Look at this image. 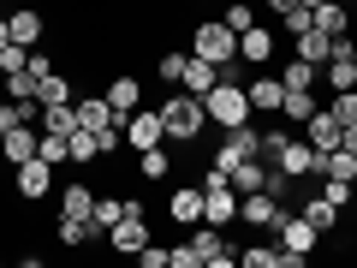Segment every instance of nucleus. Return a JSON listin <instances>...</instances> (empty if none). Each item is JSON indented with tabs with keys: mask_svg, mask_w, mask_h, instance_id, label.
I'll list each match as a JSON object with an SVG mask.
<instances>
[{
	"mask_svg": "<svg viewBox=\"0 0 357 268\" xmlns=\"http://www.w3.org/2000/svg\"><path fill=\"white\" fill-rule=\"evenodd\" d=\"M191 54H203V60H215L220 66V77H238V36H232L220 18H197L191 24Z\"/></svg>",
	"mask_w": 357,
	"mask_h": 268,
	"instance_id": "obj_1",
	"label": "nucleus"
},
{
	"mask_svg": "<svg viewBox=\"0 0 357 268\" xmlns=\"http://www.w3.org/2000/svg\"><path fill=\"white\" fill-rule=\"evenodd\" d=\"M161 126H167V143H197V137H203V126H208L203 96H191V89H173V96L161 102Z\"/></svg>",
	"mask_w": 357,
	"mask_h": 268,
	"instance_id": "obj_2",
	"label": "nucleus"
},
{
	"mask_svg": "<svg viewBox=\"0 0 357 268\" xmlns=\"http://www.w3.org/2000/svg\"><path fill=\"white\" fill-rule=\"evenodd\" d=\"M203 114H208V126H220V131H232V126H244V119H256V114H250V96H244L238 77H220V84L208 89V96H203Z\"/></svg>",
	"mask_w": 357,
	"mask_h": 268,
	"instance_id": "obj_3",
	"label": "nucleus"
},
{
	"mask_svg": "<svg viewBox=\"0 0 357 268\" xmlns=\"http://www.w3.org/2000/svg\"><path fill=\"white\" fill-rule=\"evenodd\" d=\"M274 232H280V268H310V256L321 251V232L310 227L304 215H292V209L280 215V227H274Z\"/></svg>",
	"mask_w": 357,
	"mask_h": 268,
	"instance_id": "obj_4",
	"label": "nucleus"
},
{
	"mask_svg": "<svg viewBox=\"0 0 357 268\" xmlns=\"http://www.w3.org/2000/svg\"><path fill=\"white\" fill-rule=\"evenodd\" d=\"M107 251H114V256H137L143 251V244H149V215H143V203H137V197H131V203H126V215H119L114 221V227H107Z\"/></svg>",
	"mask_w": 357,
	"mask_h": 268,
	"instance_id": "obj_5",
	"label": "nucleus"
},
{
	"mask_svg": "<svg viewBox=\"0 0 357 268\" xmlns=\"http://www.w3.org/2000/svg\"><path fill=\"white\" fill-rule=\"evenodd\" d=\"M191 251H197V268H232L238 262V244L227 239V227H208V221H197Z\"/></svg>",
	"mask_w": 357,
	"mask_h": 268,
	"instance_id": "obj_6",
	"label": "nucleus"
},
{
	"mask_svg": "<svg viewBox=\"0 0 357 268\" xmlns=\"http://www.w3.org/2000/svg\"><path fill=\"white\" fill-rule=\"evenodd\" d=\"M119 126H126V143L131 149H155V143H167V126H161V107H137V114H114Z\"/></svg>",
	"mask_w": 357,
	"mask_h": 268,
	"instance_id": "obj_7",
	"label": "nucleus"
},
{
	"mask_svg": "<svg viewBox=\"0 0 357 268\" xmlns=\"http://www.w3.org/2000/svg\"><path fill=\"white\" fill-rule=\"evenodd\" d=\"M13 191L24 197V203H42V197L54 191V167L42 161V155H30V161H18V167H13Z\"/></svg>",
	"mask_w": 357,
	"mask_h": 268,
	"instance_id": "obj_8",
	"label": "nucleus"
},
{
	"mask_svg": "<svg viewBox=\"0 0 357 268\" xmlns=\"http://www.w3.org/2000/svg\"><path fill=\"white\" fill-rule=\"evenodd\" d=\"M280 215H286V209H280V197H274V191H244L238 197V221H250V227H262V232L280 227Z\"/></svg>",
	"mask_w": 357,
	"mask_h": 268,
	"instance_id": "obj_9",
	"label": "nucleus"
},
{
	"mask_svg": "<svg viewBox=\"0 0 357 268\" xmlns=\"http://www.w3.org/2000/svg\"><path fill=\"white\" fill-rule=\"evenodd\" d=\"M238 60L256 66V72H274V30H268V24H250V30L238 36Z\"/></svg>",
	"mask_w": 357,
	"mask_h": 268,
	"instance_id": "obj_10",
	"label": "nucleus"
},
{
	"mask_svg": "<svg viewBox=\"0 0 357 268\" xmlns=\"http://www.w3.org/2000/svg\"><path fill=\"white\" fill-rule=\"evenodd\" d=\"M274 167H280L286 179H316V143L310 137H286V149L274 155Z\"/></svg>",
	"mask_w": 357,
	"mask_h": 268,
	"instance_id": "obj_11",
	"label": "nucleus"
},
{
	"mask_svg": "<svg viewBox=\"0 0 357 268\" xmlns=\"http://www.w3.org/2000/svg\"><path fill=\"white\" fill-rule=\"evenodd\" d=\"M167 215H173V227H197L203 221V185H185L178 179L173 191H167Z\"/></svg>",
	"mask_w": 357,
	"mask_h": 268,
	"instance_id": "obj_12",
	"label": "nucleus"
},
{
	"mask_svg": "<svg viewBox=\"0 0 357 268\" xmlns=\"http://www.w3.org/2000/svg\"><path fill=\"white\" fill-rule=\"evenodd\" d=\"M244 96H250V114H280L286 84H280V72H256L250 84H244Z\"/></svg>",
	"mask_w": 357,
	"mask_h": 268,
	"instance_id": "obj_13",
	"label": "nucleus"
},
{
	"mask_svg": "<svg viewBox=\"0 0 357 268\" xmlns=\"http://www.w3.org/2000/svg\"><path fill=\"white\" fill-rule=\"evenodd\" d=\"M36 143H42V126H13V131H0V161H6V167L30 161V155H36Z\"/></svg>",
	"mask_w": 357,
	"mask_h": 268,
	"instance_id": "obj_14",
	"label": "nucleus"
},
{
	"mask_svg": "<svg viewBox=\"0 0 357 268\" xmlns=\"http://www.w3.org/2000/svg\"><path fill=\"white\" fill-rule=\"evenodd\" d=\"M203 221L208 227H232V221H238V191H232V179L215 185V191H203Z\"/></svg>",
	"mask_w": 357,
	"mask_h": 268,
	"instance_id": "obj_15",
	"label": "nucleus"
},
{
	"mask_svg": "<svg viewBox=\"0 0 357 268\" xmlns=\"http://www.w3.org/2000/svg\"><path fill=\"white\" fill-rule=\"evenodd\" d=\"M102 96H107V107H114V114H137V107H143V84H137L131 72H114Z\"/></svg>",
	"mask_w": 357,
	"mask_h": 268,
	"instance_id": "obj_16",
	"label": "nucleus"
},
{
	"mask_svg": "<svg viewBox=\"0 0 357 268\" xmlns=\"http://www.w3.org/2000/svg\"><path fill=\"white\" fill-rule=\"evenodd\" d=\"M304 137L316 143V155H321V149H340V137H345V126H340V119L328 114V107H316V114L304 119Z\"/></svg>",
	"mask_w": 357,
	"mask_h": 268,
	"instance_id": "obj_17",
	"label": "nucleus"
},
{
	"mask_svg": "<svg viewBox=\"0 0 357 268\" xmlns=\"http://www.w3.org/2000/svg\"><path fill=\"white\" fill-rule=\"evenodd\" d=\"M215 84H220V66H215V60H203V54H191V60H185V77H178V89H191V96H208Z\"/></svg>",
	"mask_w": 357,
	"mask_h": 268,
	"instance_id": "obj_18",
	"label": "nucleus"
},
{
	"mask_svg": "<svg viewBox=\"0 0 357 268\" xmlns=\"http://www.w3.org/2000/svg\"><path fill=\"white\" fill-rule=\"evenodd\" d=\"M6 24H13V42H18V48H36L42 30H48V18H42L36 6H18V13H6Z\"/></svg>",
	"mask_w": 357,
	"mask_h": 268,
	"instance_id": "obj_19",
	"label": "nucleus"
},
{
	"mask_svg": "<svg viewBox=\"0 0 357 268\" xmlns=\"http://www.w3.org/2000/svg\"><path fill=\"white\" fill-rule=\"evenodd\" d=\"M310 18H316V30H328V36H345V30H351V6H345V0H316Z\"/></svg>",
	"mask_w": 357,
	"mask_h": 268,
	"instance_id": "obj_20",
	"label": "nucleus"
},
{
	"mask_svg": "<svg viewBox=\"0 0 357 268\" xmlns=\"http://www.w3.org/2000/svg\"><path fill=\"white\" fill-rule=\"evenodd\" d=\"M66 155H72L77 167H96V161H102V137H96V131H89V126L66 131Z\"/></svg>",
	"mask_w": 357,
	"mask_h": 268,
	"instance_id": "obj_21",
	"label": "nucleus"
},
{
	"mask_svg": "<svg viewBox=\"0 0 357 268\" xmlns=\"http://www.w3.org/2000/svg\"><path fill=\"white\" fill-rule=\"evenodd\" d=\"M54 239H60V251H84V244H96V227L77 215H60L54 221Z\"/></svg>",
	"mask_w": 357,
	"mask_h": 268,
	"instance_id": "obj_22",
	"label": "nucleus"
},
{
	"mask_svg": "<svg viewBox=\"0 0 357 268\" xmlns=\"http://www.w3.org/2000/svg\"><path fill=\"white\" fill-rule=\"evenodd\" d=\"M321 84H328V96H340V89H357V60H351V54H333V60L321 66Z\"/></svg>",
	"mask_w": 357,
	"mask_h": 268,
	"instance_id": "obj_23",
	"label": "nucleus"
},
{
	"mask_svg": "<svg viewBox=\"0 0 357 268\" xmlns=\"http://www.w3.org/2000/svg\"><path fill=\"white\" fill-rule=\"evenodd\" d=\"M72 107H77V126H89V131L114 126V107H107V96H72Z\"/></svg>",
	"mask_w": 357,
	"mask_h": 268,
	"instance_id": "obj_24",
	"label": "nucleus"
},
{
	"mask_svg": "<svg viewBox=\"0 0 357 268\" xmlns=\"http://www.w3.org/2000/svg\"><path fill=\"white\" fill-rule=\"evenodd\" d=\"M316 107H321V96H316V89H286V102H280V119H286V126H304V119L316 114Z\"/></svg>",
	"mask_w": 357,
	"mask_h": 268,
	"instance_id": "obj_25",
	"label": "nucleus"
},
{
	"mask_svg": "<svg viewBox=\"0 0 357 268\" xmlns=\"http://www.w3.org/2000/svg\"><path fill=\"white\" fill-rule=\"evenodd\" d=\"M96 185H84V179H77V185H66L60 191V215H77V221H89V209H96Z\"/></svg>",
	"mask_w": 357,
	"mask_h": 268,
	"instance_id": "obj_26",
	"label": "nucleus"
},
{
	"mask_svg": "<svg viewBox=\"0 0 357 268\" xmlns=\"http://www.w3.org/2000/svg\"><path fill=\"white\" fill-rule=\"evenodd\" d=\"M298 215H304L316 232H333V227H340V203H328L321 191H316V197H304V209H298Z\"/></svg>",
	"mask_w": 357,
	"mask_h": 268,
	"instance_id": "obj_27",
	"label": "nucleus"
},
{
	"mask_svg": "<svg viewBox=\"0 0 357 268\" xmlns=\"http://www.w3.org/2000/svg\"><path fill=\"white\" fill-rule=\"evenodd\" d=\"M328 30H316V24H310L304 30V36H292V54H298V60H310V66H328Z\"/></svg>",
	"mask_w": 357,
	"mask_h": 268,
	"instance_id": "obj_28",
	"label": "nucleus"
},
{
	"mask_svg": "<svg viewBox=\"0 0 357 268\" xmlns=\"http://www.w3.org/2000/svg\"><path fill=\"white\" fill-rule=\"evenodd\" d=\"M262 185H268V161H262V155H250V161H238V167H232V191H262Z\"/></svg>",
	"mask_w": 357,
	"mask_h": 268,
	"instance_id": "obj_29",
	"label": "nucleus"
},
{
	"mask_svg": "<svg viewBox=\"0 0 357 268\" xmlns=\"http://www.w3.org/2000/svg\"><path fill=\"white\" fill-rule=\"evenodd\" d=\"M126 203H131V197H96V209H89V227H96V239H107V227L126 215Z\"/></svg>",
	"mask_w": 357,
	"mask_h": 268,
	"instance_id": "obj_30",
	"label": "nucleus"
},
{
	"mask_svg": "<svg viewBox=\"0 0 357 268\" xmlns=\"http://www.w3.org/2000/svg\"><path fill=\"white\" fill-rule=\"evenodd\" d=\"M316 77H321V66H310V60H280V84L286 89H316Z\"/></svg>",
	"mask_w": 357,
	"mask_h": 268,
	"instance_id": "obj_31",
	"label": "nucleus"
},
{
	"mask_svg": "<svg viewBox=\"0 0 357 268\" xmlns=\"http://www.w3.org/2000/svg\"><path fill=\"white\" fill-rule=\"evenodd\" d=\"M310 24H316V18H310V6H304V0H286V6H280V18H274V30H280V36H304Z\"/></svg>",
	"mask_w": 357,
	"mask_h": 268,
	"instance_id": "obj_32",
	"label": "nucleus"
},
{
	"mask_svg": "<svg viewBox=\"0 0 357 268\" xmlns=\"http://www.w3.org/2000/svg\"><path fill=\"white\" fill-rule=\"evenodd\" d=\"M60 102H72V77L66 72H48L36 84V107H60Z\"/></svg>",
	"mask_w": 357,
	"mask_h": 268,
	"instance_id": "obj_33",
	"label": "nucleus"
},
{
	"mask_svg": "<svg viewBox=\"0 0 357 268\" xmlns=\"http://www.w3.org/2000/svg\"><path fill=\"white\" fill-rule=\"evenodd\" d=\"M137 173H143V179H173V149H167V143L143 149V155H137Z\"/></svg>",
	"mask_w": 357,
	"mask_h": 268,
	"instance_id": "obj_34",
	"label": "nucleus"
},
{
	"mask_svg": "<svg viewBox=\"0 0 357 268\" xmlns=\"http://www.w3.org/2000/svg\"><path fill=\"white\" fill-rule=\"evenodd\" d=\"M36 126H42V131H60V137H66V131H77V107H72V102H60V107H36Z\"/></svg>",
	"mask_w": 357,
	"mask_h": 268,
	"instance_id": "obj_35",
	"label": "nucleus"
},
{
	"mask_svg": "<svg viewBox=\"0 0 357 268\" xmlns=\"http://www.w3.org/2000/svg\"><path fill=\"white\" fill-rule=\"evenodd\" d=\"M13 126H36V102H13V96H0V131Z\"/></svg>",
	"mask_w": 357,
	"mask_h": 268,
	"instance_id": "obj_36",
	"label": "nucleus"
},
{
	"mask_svg": "<svg viewBox=\"0 0 357 268\" xmlns=\"http://www.w3.org/2000/svg\"><path fill=\"white\" fill-rule=\"evenodd\" d=\"M36 84H42V77L30 72V66H24V72H6V77H0V89H6L13 102H36Z\"/></svg>",
	"mask_w": 357,
	"mask_h": 268,
	"instance_id": "obj_37",
	"label": "nucleus"
},
{
	"mask_svg": "<svg viewBox=\"0 0 357 268\" xmlns=\"http://www.w3.org/2000/svg\"><path fill=\"white\" fill-rule=\"evenodd\" d=\"M220 24H227L232 36H244V30L256 24V6H250V0H227V13H220Z\"/></svg>",
	"mask_w": 357,
	"mask_h": 268,
	"instance_id": "obj_38",
	"label": "nucleus"
},
{
	"mask_svg": "<svg viewBox=\"0 0 357 268\" xmlns=\"http://www.w3.org/2000/svg\"><path fill=\"white\" fill-rule=\"evenodd\" d=\"M185 60H191V48H173V54H161V60H155V77L178 89V77H185Z\"/></svg>",
	"mask_w": 357,
	"mask_h": 268,
	"instance_id": "obj_39",
	"label": "nucleus"
},
{
	"mask_svg": "<svg viewBox=\"0 0 357 268\" xmlns=\"http://www.w3.org/2000/svg\"><path fill=\"white\" fill-rule=\"evenodd\" d=\"M238 262L244 268H280V244H244Z\"/></svg>",
	"mask_w": 357,
	"mask_h": 268,
	"instance_id": "obj_40",
	"label": "nucleus"
},
{
	"mask_svg": "<svg viewBox=\"0 0 357 268\" xmlns=\"http://www.w3.org/2000/svg\"><path fill=\"white\" fill-rule=\"evenodd\" d=\"M328 114L340 119V126H357V89H340V96L328 102Z\"/></svg>",
	"mask_w": 357,
	"mask_h": 268,
	"instance_id": "obj_41",
	"label": "nucleus"
},
{
	"mask_svg": "<svg viewBox=\"0 0 357 268\" xmlns=\"http://www.w3.org/2000/svg\"><path fill=\"white\" fill-rule=\"evenodd\" d=\"M131 262H137V268H173V251H161V244L149 239V244H143L137 256H131Z\"/></svg>",
	"mask_w": 357,
	"mask_h": 268,
	"instance_id": "obj_42",
	"label": "nucleus"
},
{
	"mask_svg": "<svg viewBox=\"0 0 357 268\" xmlns=\"http://www.w3.org/2000/svg\"><path fill=\"white\" fill-rule=\"evenodd\" d=\"M24 60H30V48L6 42V48H0V77H6V72H24Z\"/></svg>",
	"mask_w": 357,
	"mask_h": 268,
	"instance_id": "obj_43",
	"label": "nucleus"
},
{
	"mask_svg": "<svg viewBox=\"0 0 357 268\" xmlns=\"http://www.w3.org/2000/svg\"><path fill=\"white\" fill-rule=\"evenodd\" d=\"M173 268H197V251H191V239H185V244H173Z\"/></svg>",
	"mask_w": 357,
	"mask_h": 268,
	"instance_id": "obj_44",
	"label": "nucleus"
},
{
	"mask_svg": "<svg viewBox=\"0 0 357 268\" xmlns=\"http://www.w3.org/2000/svg\"><path fill=\"white\" fill-rule=\"evenodd\" d=\"M340 143H345V149L357 155V126H345V137H340Z\"/></svg>",
	"mask_w": 357,
	"mask_h": 268,
	"instance_id": "obj_45",
	"label": "nucleus"
},
{
	"mask_svg": "<svg viewBox=\"0 0 357 268\" xmlns=\"http://www.w3.org/2000/svg\"><path fill=\"white\" fill-rule=\"evenodd\" d=\"M6 42H13V24H6V13H0V48H6Z\"/></svg>",
	"mask_w": 357,
	"mask_h": 268,
	"instance_id": "obj_46",
	"label": "nucleus"
},
{
	"mask_svg": "<svg viewBox=\"0 0 357 268\" xmlns=\"http://www.w3.org/2000/svg\"><path fill=\"white\" fill-rule=\"evenodd\" d=\"M262 6H274V13H280V6H286V0H262Z\"/></svg>",
	"mask_w": 357,
	"mask_h": 268,
	"instance_id": "obj_47",
	"label": "nucleus"
},
{
	"mask_svg": "<svg viewBox=\"0 0 357 268\" xmlns=\"http://www.w3.org/2000/svg\"><path fill=\"white\" fill-rule=\"evenodd\" d=\"M351 60H357V42H351Z\"/></svg>",
	"mask_w": 357,
	"mask_h": 268,
	"instance_id": "obj_48",
	"label": "nucleus"
},
{
	"mask_svg": "<svg viewBox=\"0 0 357 268\" xmlns=\"http://www.w3.org/2000/svg\"><path fill=\"white\" fill-rule=\"evenodd\" d=\"M304 6H316V0H304Z\"/></svg>",
	"mask_w": 357,
	"mask_h": 268,
	"instance_id": "obj_49",
	"label": "nucleus"
}]
</instances>
